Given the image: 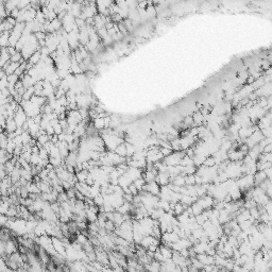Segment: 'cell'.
<instances>
[{"label": "cell", "instance_id": "4", "mask_svg": "<svg viewBox=\"0 0 272 272\" xmlns=\"http://www.w3.org/2000/svg\"><path fill=\"white\" fill-rule=\"evenodd\" d=\"M146 13L148 17H153L156 14V10L154 6H148V8H146Z\"/></svg>", "mask_w": 272, "mask_h": 272}, {"label": "cell", "instance_id": "3", "mask_svg": "<svg viewBox=\"0 0 272 272\" xmlns=\"http://www.w3.org/2000/svg\"><path fill=\"white\" fill-rule=\"evenodd\" d=\"M114 152L117 154V155L122 156V157H126V145H124V142L121 145H119V146L114 150Z\"/></svg>", "mask_w": 272, "mask_h": 272}, {"label": "cell", "instance_id": "1", "mask_svg": "<svg viewBox=\"0 0 272 272\" xmlns=\"http://www.w3.org/2000/svg\"><path fill=\"white\" fill-rule=\"evenodd\" d=\"M142 191H146V192L150 193L152 196H157L160 195V191H161V186L156 183L155 181L154 182H150V183H146V185L144 186V189Z\"/></svg>", "mask_w": 272, "mask_h": 272}, {"label": "cell", "instance_id": "2", "mask_svg": "<svg viewBox=\"0 0 272 272\" xmlns=\"http://www.w3.org/2000/svg\"><path fill=\"white\" fill-rule=\"evenodd\" d=\"M191 118H192V121H193V126H200L204 123V117L200 111H196L192 116H191Z\"/></svg>", "mask_w": 272, "mask_h": 272}]
</instances>
